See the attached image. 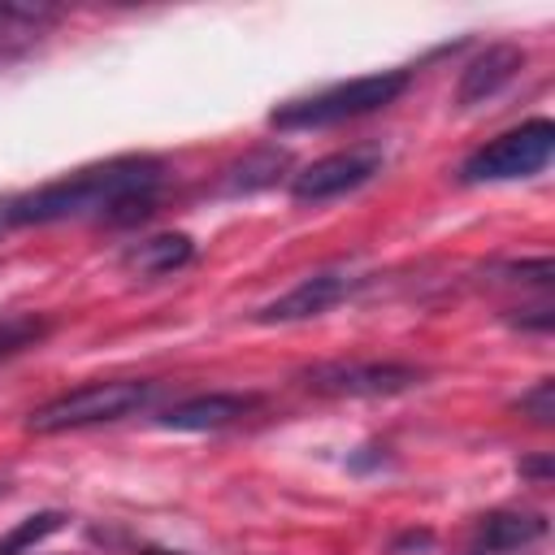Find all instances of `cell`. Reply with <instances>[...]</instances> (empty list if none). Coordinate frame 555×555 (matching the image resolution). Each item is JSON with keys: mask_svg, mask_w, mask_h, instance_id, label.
Wrapping results in <instances>:
<instances>
[{"mask_svg": "<svg viewBox=\"0 0 555 555\" xmlns=\"http://www.w3.org/2000/svg\"><path fill=\"white\" fill-rule=\"evenodd\" d=\"M520 473L533 477V481H546L551 477V455H538V460H520Z\"/></svg>", "mask_w": 555, "mask_h": 555, "instance_id": "obj_17", "label": "cell"}, {"mask_svg": "<svg viewBox=\"0 0 555 555\" xmlns=\"http://www.w3.org/2000/svg\"><path fill=\"white\" fill-rule=\"evenodd\" d=\"M520 65H525V52L516 48V43H490L486 52H477L468 65H464V74H460V87H455V104H481V100H490V95H499L516 74H520Z\"/></svg>", "mask_w": 555, "mask_h": 555, "instance_id": "obj_10", "label": "cell"}, {"mask_svg": "<svg viewBox=\"0 0 555 555\" xmlns=\"http://www.w3.org/2000/svg\"><path fill=\"white\" fill-rule=\"evenodd\" d=\"M165 165L156 156H113L87 169H74L22 199L9 204L13 225H52V221H139L156 208Z\"/></svg>", "mask_w": 555, "mask_h": 555, "instance_id": "obj_1", "label": "cell"}, {"mask_svg": "<svg viewBox=\"0 0 555 555\" xmlns=\"http://www.w3.org/2000/svg\"><path fill=\"white\" fill-rule=\"evenodd\" d=\"M156 399V382L147 377H113V382H87L78 390H65L48 399L43 408L30 412L26 429L30 434H69V429H91L108 425L121 416L143 412Z\"/></svg>", "mask_w": 555, "mask_h": 555, "instance_id": "obj_3", "label": "cell"}, {"mask_svg": "<svg viewBox=\"0 0 555 555\" xmlns=\"http://www.w3.org/2000/svg\"><path fill=\"white\" fill-rule=\"evenodd\" d=\"M555 156V126L546 117L520 121L512 130H503L499 139H490L486 147H477L464 165L460 178L464 182H512V178H533L551 165Z\"/></svg>", "mask_w": 555, "mask_h": 555, "instance_id": "obj_4", "label": "cell"}, {"mask_svg": "<svg viewBox=\"0 0 555 555\" xmlns=\"http://www.w3.org/2000/svg\"><path fill=\"white\" fill-rule=\"evenodd\" d=\"M356 286H360V278H351V273H343V269L312 273V278H304L299 286H291L286 295H278L273 304H264V308L256 312V321L273 325V321H308V317H321V312H330L334 304H343Z\"/></svg>", "mask_w": 555, "mask_h": 555, "instance_id": "obj_7", "label": "cell"}, {"mask_svg": "<svg viewBox=\"0 0 555 555\" xmlns=\"http://www.w3.org/2000/svg\"><path fill=\"white\" fill-rule=\"evenodd\" d=\"M421 369L416 364H399V360H330V364H312L299 373V382L317 395H347V399H382V395H403L412 386H421Z\"/></svg>", "mask_w": 555, "mask_h": 555, "instance_id": "obj_5", "label": "cell"}, {"mask_svg": "<svg viewBox=\"0 0 555 555\" xmlns=\"http://www.w3.org/2000/svg\"><path fill=\"white\" fill-rule=\"evenodd\" d=\"M546 538V516L542 512H486L468 542H464V555H516L533 542Z\"/></svg>", "mask_w": 555, "mask_h": 555, "instance_id": "obj_8", "label": "cell"}, {"mask_svg": "<svg viewBox=\"0 0 555 555\" xmlns=\"http://www.w3.org/2000/svg\"><path fill=\"white\" fill-rule=\"evenodd\" d=\"M408 82H412L408 69L360 74V78L334 82L325 91H312V95L278 104L269 113V126L273 130H325V126H338V121H356V117H369V113L395 104L408 91Z\"/></svg>", "mask_w": 555, "mask_h": 555, "instance_id": "obj_2", "label": "cell"}, {"mask_svg": "<svg viewBox=\"0 0 555 555\" xmlns=\"http://www.w3.org/2000/svg\"><path fill=\"white\" fill-rule=\"evenodd\" d=\"M13 225V217H9V204H0V234Z\"/></svg>", "mask_w": 555, "mask_h": 555, "instance_id": "obj_18", "label": "cell"}, {"mask_svg": "<svg viewBox=\"0 0 555 555\" xmlns=\"http://www.w3.org/2000/svg\"><path fill=\"white\" fill-rule=\"evenodd\" d=\"M48 334V321L43 317H4L0 321V356H13V351H22V347H35L39 338Z\"/></svg>", "mask_w": 555, "mask_h": 555, "instance_id": "obj_14", "label": "cell"}, {"mask_svg": "<svg viewBox=\"0 0 555 555\" xmlns=\"http://www.w3.org/2000/svg\"><path fill=\"white\" fill-rule=\"evenodd\" d=\"M0 555H4V551H0Z\"/></svg>", "mask_w": 555, "mask_h": 555, "instance_id": "obj_19", "label": "cell"}, {"mask_svg": "<svg viewBox=\"0 0 555 555\" xmlns=\"http://www.w3.org/2000/svg\"><path fill=\"white\" fill-rule=\"evenodd\" d=\"M61 525H65V516H61V512H39V516H26V520H22V525H17V529L4 538V546H0V551H4V555H17L22 546L43 542V538H48V533H56Z\"/></svg>", "mask_w": 555, "mask_h": 555, "instance_id": "obj_15", "label": "cell"}, {"mask_svg": "<svg viewBox=\"0 0 555 555\" xmlns=\"http://www.w3.org/2000/svg\"><path fill=\"white\" fill-rule=\"evenodd\" d=\"M516 412L529 416L533 425H551V421H555V382H551V377L533 382V386L516 399Z\"/></svg>", "mask_w": 555, "mask_h": 555, "instance_id": "obj_16", "label": "cell"}, {"mask_svg": "<svg viewBox=\"0 0 555 555\" xmlns=\"http://www.w3.org/2000/svg\"><path fill=\"white\" fill-rule=\"evenodd\" d=\"M256 395H234V390H212V395H195V399H182L173 408L160 412V425L165 429H178V434H208V429H225L234 421H243L247 412H256Z\"/></svg>", "mask_w": 555, "mask_h": 555, "instance_id": "obj_9", "label": "cell"}, {"mask_svg": "<svg viewBox=\"0 0 555 555\" xmlns=\"http://www.w3.org/2000/svg\"><path fill=\"white\" fill-rule=\"evenodd\" d=\"M191 256H195L191 234H152L121 251V269H130L139 278H165V273L191 264Z\"/></svg>", "mask_w": 555, "mask_h": 555, "instance_id": "obj_11", "label": "cell"}, {"mask_svg": "<svg viewBox=\"0 0 555 555\" xmlns=\"http://www.w3.org/2000/svg\"><path fill=\"white\" fill-rule=\"evenodd\" d=\"M56 17L61 9L52 4H0V61H13L26 48H35Z\"/></svg>", "mask_w": 555, "mask_h": 555, "instance_id": "obj_12", "label": "cell"}, {"mask_svg": "<svg viewBox=\"0 0 555 555\" xmlns=\"http://www.w3.org/2000/svg\"><path fill=\"white\" fill-rule=\"evenodd\" d=\"M286 165H291V152H286V147H256V152H247L238 165L225 169L221 191H225V195H251V191H260V186H273Z\"/></svg>", "mask_w": 555, "mask_h": 555, "instance_id": "obj_13", "label": "cell"}, {"mask_svg": "<svg viewBox=\"0 0 555 555\" xmlns=\"http://www.w3.org/2000/svg\"><path fill=\"white\" fill-rule=\"evenodd\" d=\"M377 169H382V152H377V147L330 152V156L304 165V169L291 178V195H295L299 204H325V199H338V195L364 186Z\"/></svg>", "mask_w": 555, "mask_h": 555, "instance_id": "obj_6", "label": "cell"}]
</instances>
